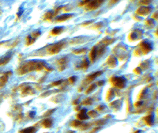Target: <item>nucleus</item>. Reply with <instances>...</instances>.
I'll return each instance as SVG.
<instances>
[{
  "label": "nucleus",
  "mask_w": 158,
  "mask_h": 133,
  "mask_svg": "<svg viewBox=\"0 0 158 133\" xmlns=\"http://www.w3.org/2000/svg\"><path fill=\"white\" fill-rule=\"evenodd\" d=\"M26 41H27V45H30V44H32L34 41H35V39H33L31 36H27V39H26Z\"/></svg>",
  "instance_id": "nucleus-22"
},
{
  "label": "nucleus",
  "mask_w": 158,
  "mask_h": 133,
  "mask_svg": "<svg viewBox=\"0 0 158 133\" xmlns=\"http://www.w3.org/2000/svg\"><path fill=\"white\" fill-rule=\"evenodd\" d=\"M89 61L86 60V59H84L83 61L80 64V67H79L78 68H80V69H84V70H86L87 68L89 67Z\"/></svg>",
  "instance_id": "nucleus-15"
},
{
  "label": "nucleus",
  "mask_w": 158,
  "mask_h": 133,
  "mask_svg": "<svg viewBox=\"0 0 158 133\" xmlns=\"http://www.w3.org/2000/svg\"><path fill=\"white\" fill-rule=\"evenodd\" d=\"M40 35V31H35L34 33H33L32 34H31V36H32L33 39H35V38H36V37H38Z\"/></svg>",
  "instance_id": "nucleus-26"
},
{
  "label": "nucleus",
  "mask_w": 158,
  "mask_h": 133,
  "mask_svg": "<svg viewBox=\"0 0 158 133\" xmlns=\"http://www.w3.org/2000/svg\"><path fill=\"white\" fill-rule=\"evenodd\" d=\"M150 2L149 1H143V2H141V4H149Z\"/></svg>",
  "instance_id": "nucleus-32"
},
{
  "label": "nucleus",
  "mask_w": 158,
  "mask_h": 133,
  "mask_svg": "<svg viewBox=\"0 0 158 133\" xmlns=\"http://www.w3.org/2000/svg\"><path fill=\"white\" fill-rule=\"evenodd\" d=\"M68 133H74V132H73V131H71V132H69Z\"/></svg>",
  "instance_id": "nucleus-37"
},
{
  "label": "nucleus",
  "mask_w": 158,
  "mask_h": 133,
  "mask_svg": "<svg viewBox=\"0 0 158 133\" xmlns=\"http://www.w3.org/2000/svg\"><path fill=\"white\" fill-rule=\"evenodd\" d=\"M135 133H141V132H140V131H137V132H135Z\"/></svg>",
  "instance_id": "nucleus-36"
},
{
  "label": "nucleus",
  "mask_w": 158,
  "mask_h": 133,
  "mask_svg": "<svg viewBox=\"0 0 158 133\" xmlns=\"http://www.w3.org/2000/svg\"><path fill=\"white\" fill-rule=\"evenodd\" d=\"M68 62H69V60H68L67 57H63L58 60L57 65H58V67H59V71H63L65 68L67 67Z\"/></svg>",
  "instance_id": "nucleus-6"
},
{
  "label": "nucleus",
  "mask_w": 158,
  "mask_h": 133,
  "mask_svg": "<svg viewBox=\"0 0 158 133\" xmlns=\"http://www.w3.org/2000/svg\"><path fill=\"white\" fill-rule=\"evenodd\" d=\"M64 45V42H59L54 44H51L47 48V52L50 55H55L59 53Z\"/></svg>",
  "instance_id": "nucleus-2"
},
{
  "label": "nucleus",
  "mask_w": 158,
  "mask_h": 133,
  "mask_svg": "<svg viewBox=\"0 0 158 133\" xmlns=\"http://www.w3.org/2000/svg\"><path fill=\"white\" fill-rule=\"evenodd\" d=\"M63 28H60V27H56V28H54L52 30H51V34L54 35V36H56V35H58V34H59V33H61L62 32H63Z\"/></svg>",
  "instance_id": "nucleus-16"
},
{
  "label": "nucleus",
  "mask_w": 158,
  "mask_h": 133,
  "mask_svg": "<svg viewBox=\"0 0 158 133\" xmlns=\"http://www.w3.org/2000/svg\"><path fill=\"white\" fill-rule=\"evenodd\" d=\"M95 88H96V85L95 84H92L90 86H89V88L88 89V90H86V92H85V94H89L90 92H92V91H93L94 90H95Z\"/></svg>",
  "instance_id": "nucleus-25"
},
{
  "label": "nucleus",
  "mask_w": 158,
  "mask_h": 133,
  "mask_svg": "<svg viewBox=\"0 0 158 133\" xmlns=\"http://www.w3.org/2000/svg\"><path fill=\"white\" fill-rule=\"evenodd\" d=\"M41 124H42V126L44 128H51V127H52V125H53V120L51 118L47 117L46 119H44V120L42 121Z\"/></svg>",
  "instance_id": "nucleus-8"
},
{
  "label": "nucleus",
  "mask_w": 158,
  "mask_h": 133,
  "mask_svg": "<svg viewBox=\"0 0 158 133\" xmlns=\"http://www.w3.org/2000/svg\"><path fill=\"white\" fill-rule=\"evenodd\" d=\"M45 67V63L43 61H29V62L25 63L24 65L21 66L18 70V72L19 74H25L28 72H31L33 71H40Z\"/></svg>",
  "instance_id": "nucleus-1"
},
{
  "label": "nucleus",
  "mask_w": 158,
  "mask_h": 133,
  "mask_svg": "<svg viewBox=\"0 0 158 133\" xmlns=\"http://www.w3.org/2000/svg\"><path fill=\"white\" fill-rule=\"evenodd\" d=\"M110 81L113 86L119 89L124 88L126 84V81L123 77H112Z\"/></svg>",
  "instance_id": "nucleus-3"
},
{
  "label": "nucleus",
  "mask_w": 158,
  "mask_h": 133,
  "mask_svg": "<svg viewBox=\"0 0 158 133\" xmlns=\"http://www.w3.org/2000/svg\"><path fill=\"white\" fill-rule=\"evenodd\" d=\"M63 80H59V81H56V82H55V83H53L52 84H51V86H59V85L63 83Z\"/></svg>",
  "instance_id": "nucleus-28"
},
{
  "label": "nucleus",
  "mask_w": 158,
  "mask_h": 133,
  "mask_svg": "<svg viewBox=\"0 0 158 133\" xmlns=\"http://www.w3.org/2000/svg\"><path fill=\"white\" fill-rule=\"evenodd\" d=\"M36 128L34 127H29V128H26L23 130H21L19 132V133H36Z\"/></svg>",
  "instance_id": "nucleus-13"
},
{
  "label": "nucleus",
  "mask_w": 158,
  "mask_h": 133,
  "mask_svg": "<svg viewBox=\"0 0 158 133\" xmlns=\"http://www.w3.org/2000/svg\"><path fill=\"white\" fill-rule=\"evenodd\" d=\"M104 105H101V106L97 107V110H101L102 109H104Z\"/></svg>",
  "instance_id": "nucleus-34"
},
{
  "label": "nucleus",
  "mask_w": 158,
  "mask_h": 133,
  "mask_svg": "<svg viewBox=\"0 0 158 133\" xmlns=\"http://www.w3.org/2000/svg\"><path fill=\"white\" fill-rule=\"evenodd\" d=\"M10 75L11 74V72H7V74H6L4 76H2V78H0V86H4V85L6 84V83L7 82V76Z\"/></svg>",
  "instance_id": "nucleus-14"
},
{
  "label": "nucleus",
  "mask_w": 158,
  "mask_h": 133,
  "mask_svg": "<svg viewBox=\"0 0 158 133\" xmlns=\"http://www.w3.org/2000/svg\"><path fill=\"white\" fill-rule=\"evenodd\" d=\"M81 124H82V123L80 122L79 121H72V123H71V126H72V127H74V128H79L81 125Z\"/></svg>",
  "instance_id": "nucleus-19"
},
{
  "label": "nucleus",
  "mask_w": 158,
  "mask_h": 133,
  "mask_svg": "<svg viewBox=\"0 0 158 133\" xmlns=\"http://www.w3.org/2000/svg\"><path fill=\"white\" fill-rule=\"evenodd\" d=\"M97 56V48L93 47L91 50L90 54H89V59H90V61L92 63L94 62Z\"/></svg>",
  "instance_id": "nucleus-9"
},
{
  "label": "nucleus",
  "mask_w": 158,
  "mask_h": 133,
  "mask_svg": "<svg viewBox=\"0 0 158 133\" xmlns=\"http://www.w3.org/2000/svg\"><path fill=\"white\" fill-rule=\"evenodd\" d=\"M92 103V98H90V97L85 98V99L82 101V105H91Z\"/></svg>",
  "instance_id": "nucleus-20"
},
{
  "label": "nucleus",
  "mask_w": 158,
  "mask_h": 133,
  "mask_svg": "<svg viewBox=\"0 0 158 133\" xmlns=\"http://www.w3.org/2000/svg\"><path fill=\"white\" fill-rule=\"evenodd\" d=\"M78 100L74 101V104H77V103H78Z\"/></svg>",
  "instance_id": "nucleus-35"
},
{
  "label": "nucleus",
  "mask_w": 158,
  "mask_h": 133,
  "mask_svg": "<svg viewBox=\"0 0 158 133\" xmlns=\"http://www.w3.org/2000/svg\"><path fill=\"white\" fill-rule=\"evenodd\" d=\"M104 83V81H100V82H98V83H97V85H98V86H101Z\"/></svg>",
  "instance_id": "nucleus-31"
},
{
  "label": "nucleus",
  "mask_w": 158,
  "mask_h": 133,
  "mask_svg": "<svg viewBox=\"0 0 158 133\" xmlns=\"http://www.w3.org/2000/svg\"><path fill=\"white\" fill-rule=\"evenodd\" d=\"M74 54L76 55H78V54H81V53H84V52H86V48H81V49H77V50H74L73 52Z\"/></svg>",
  "instance_id": "nucleus-24"
},
{
  "label": "nucleus",
  "mask_w": 158,
  "mask_h": 133,
  "mask_svg": "<svg viewBox=\"0 0 158 133\" xmlns=\"http://www.w3.org/2000/svg\"><path fill=\"white\" fill-rule=\"evenodd\" d=\"M69 82L70 83H74L75 82H76V80H77V77H75V76H73V77H70L69 78Z\"/></svg>",
  "instance_id": "nucleus-29"
},
{
  "label": "nucleus",
  "mask_w": 158,
  "mask_h": 133,
  "mask_svg": "<svg viewBox=\"0 0 158 133\" xmlns=\"http://www.w3.org/2000/svg\"><path fill=\"white\" fill-rule=\"evenodd\" d=\"M10 56H5L3 58H1L0 59V66L6 64L10 61Z\"/></svg>",
  "instance_id": "nucleus-18"
},
{
  "label": "nucleus",
  "mask_w": 158,
  "mask_h": 133,
  "mask_svg": "<svg viewBox=\"0 0 158 133\" xmlns=\"http://www.w3.org/2000/svg\"><path fill=\"white\" fill-rule=\"evenodd\" d=\"M53 16H54L53 13L51 11H49V12H47L45 15H44V18H45L46 20H51V18H52Z\"/></svg>",
  "instance_id": "nucleus-23"
},
{
  "label": "nucleus",
  "mask_w": 158,
  "mask_h": 133,
  "mask_svg": "<svg viewBox=\"0 0 158 133\" xmlns=\"http://www.w3.org/2000/svg\"><path fill=\"white\" fill-rule=\"evenodd\" d=\"M145 121L146 122L147 124L149 125H153V115H149L148 117H145Z\"/></svg>",
  "instance_id": "nucleus-17"
},
{
  "label": "nucleus",
  "mask_w": 158,
  "mask_h": 133,
  "mask_svg": "<svg viewBox=\"0 0 158 133\" xmlns=\"http://www.w3.org/2000/svg\"><path fill=\"white\" fill-rule=\"evenodd\" d=\"M77 117H78L80 121L87 120V119H88L89 117H88V115L86 114V110H85V109H81L80 112H79V113L78 114Z\"/></svg>",
  "instance_id": "nucleus-11"
},
{
  "label": "nucleus",
  "mask_w": 158,
  "mask_h": 133,
  "mask_svg": "<svg viewBox=\"0 0 158 133\" xmlns=\"http://www.w3.org/2000/svg\"><path fill=\"white\" fill-rule=\"evenodd\" d=\"M141 105H142V101H139V102H137V103L135 104V105L137 107H138V106H140Z\"/></svg>",
  "instance_id": "nucleus-33"
},
{
  "label": "nucleus",
  "mask_w": 158,
  "mask_h": 133,
  "mask_svg": "<svg viewBox=\"0 0 158 133\" xmlns=\"http://www.w3.org/2000/svg\"><path fill=\"white\" fill-rule=\"evenodd\" d=\"M54 111H55L54 109H52V110H49V112H47L46 113L44 114V117H48L49 116H50V115H51V113H52V112H53Z\"/></svg>",
  "instance_id": "nucleus-30"
},
{
  "label": "nucleus",
  "mask_w": 158,
  "mask_h": 133,
  "mask_svg": "<svg viewBox=\"0 0 158 133\" xmlns=\"http://www.w3.org/2000/svg\"><path fill=\"white\" fill-rule=\"evenodd\" d=\"M151 11V9L150 8H148V7H145V6H143V7H140L138 8V11H136V13H138V14L141 15V16H145V15H147L149 14Z\"/></svg>",
  "instance_id": "nucleus-7"
},
{
  "label": "nucleus",
  "mask_w": 158,
  "mask_h": 133,
  "mask_svg": "<svg viewBox=\"0 0 158 133\" xmlns=\"http://www.w3.org/2000/svg\"><path fill=\"white\" fill-rule=\"evenodd\" d=\"M101 74H102V71H97V72H95V73L92 74H89V75H88L86 77V78H85V81H86L87 83L93 81L96 78H97L98 76H100Z\"/></svg>",
  "instance_id": "nucleus-10"
},
{
  "label": "nucleus",
  "mask_w": 158,
  "mask_h": 133,
  "mask_svg": "<svg viewBox=\"0 0 158 133\" xmlns=\"http://www.w3.org/2000/svg\"><path fill=\"white\" fill-rule=\"evenodd\" d=\"M102 2H104V1H102V0L89 1L87 2L86 6H85V10H86V11H94V10L97 9L99 6L102 4Z\"/></svg>",
  "instance_id": "nucleus-4"
},
{
  "label": "nucleus",
  "mask_w": 158,
  "mask_h": 133,
  "mask_svg": "<svg viewBox=\"0 0 158 133\" xmlns=\"http://www.w3.org/2000/svg\"><path fill=\"white\" fill-rule=\"evenodd\" d=\"M98 113L96 111H93V110H91L88 112V117H92V118H95L97 117Z\"/></svg>",
  "instance_id": "nucleus-21"
},
{
  "label": "nucleus",
  "mask_w": 158,
  "mask_h": 133,
  "mask_svg": "<svg viewBox=\"0 0 158 133\" xmlns=\"http://www.w3.org/2000/svg\"><path fill=\"white\" fill-rule=\"evenodd\" d=\"M140 46H141V49L142 51V53H144V54L148 53L152 50V44L149 42L146 41V40H144V41L141 43Z\"/></svg>",
  "instance_id": "nucleus-5"
},
{
  "label": "nucleus",
  "mask_w": 158,
  "mask_h": 133,
  "mask_svg": "<svg viewBox=\"0 0 158 133\" xmlns=\"http://www.w3.org/2000/svg\"><path fill=\"white\" fill-rule=\"evenodd\" d=\"M72 17H73L72 14H63V15H61V16L58 17V18H56V21L57 22H63V21H66V20L71 18Z\"/></svg>",
  "instance_id": "nucleus-12"
},
{
  "label": "nucleus",
  "mask_w": 158,
  "mask_h": 133,
  "mask_svg": "<svg viewBox=\"0 0 158 133\" xmlns=\"http://www.w3.org/2000/svg\"><path fill=\"white\" fill-rule=\"evenodd\" d=\"M106 121L104 120H99L97 121L94 122L93 124H95L96 125H103V124H105Z\"/></svg>",
  "instance_id": "nucleus-27"
}]
</instances>
